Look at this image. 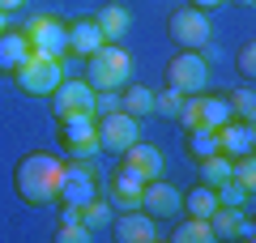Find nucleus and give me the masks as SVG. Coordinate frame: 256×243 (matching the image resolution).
I'll return each instance as SVG.
<instances>
[{"instance_id": "nucleus-5", "label": "nucleus", "mask_w": 256, "mask_h": 243, "mask_svg": "<svg viewBox=\"0 0 256 243\" xmlns=\"http://www.w3.org/2000/svg\"><path fill=\"white\" fill-rule=\"evenodd\" d=\"M166 86L180 94H205V86H210V60H205V52L196 47H184V52H175L171 60H166Z\"/></svg>"}, {"instance_id": "nucleus-24", "label": "nucleus", "mask_w": 256, "mask_h": 243, "mask_svg": "<svg viewBox=\"0 0 256 243\" xmlns=\"http://www.w3.org/2000/svg\"><path fill=\"white\" fill-rule=\"evenodd\" d=\"M230 120H235V111H230L226 94H214V98H205V94H201V124L222 128V124H230Z\"/></svg>"}, {"instance_id": "nucleus-27", "label": "nucleus", "mask_w": 256, "mask_h": 243, "mask_svg": "<svg viewBox=\"0 0 256 243\" xmlns=\"http://www.w3.org/2000/svg\"><path fill=\"white\" fill-rule=\"evenodd\" d=\"M226 98H230V111H235V120H244V124H252V120H256V94H252V86H244V90L226 94Z\"/></svg>"}, {"instance_id": "nucleus-15", "label": "nucleus", "mask_w": 256, "mask_h": 243, "mask_svg": "<svg viewBox=\"0 0 256 243\" xmlns=\"http://www.w3.org/2000/svg\"><path fill=\"white\" fill-rule=\"evenodd\" d=\"M34 56L26 30H0V77H13L22 64Z\"/></svg>"}, {"instance_id": "nucleus-21", "label": "nucleus", "mask_w": 256, "mask_h": 243, "mask_svg": "<svg viewBox=\"0 0 256 243\" xmlns=\"http://www.w3.org/2000/svg\"><path fill=\"white\" fill-rule=\"evenodd\" d=\"M171 239H175V243H214V226H210V218L184 214V222L171 230Z\"/></svg>"}, {"instance_id": "nucleus-18", "label": "nucleus", "mask_w": 256, "mask_h": 243, "mask_svg": "<svg viewBox=\"0 0 256 243\" xmlns=\"http://www.w3.org/2000/svg\"><path fill=\"white\" fill-rule=\"evenodd\" d=\"M102 43H107V38H102V30L94 26V18H90V22H73V26H68V52L82 56V60H86V56H94Z\"/></svg>"}, {"instance_id": "nucleus-37", "label": "nucleus", "mask_w": 256, "mask_h": 243, "mask_svg": "<svg viewBox=\"0 0 256 243\" xmlns=\"http://www.w3.org/2000/svg\"><path fill=\"white\" fill-rule=\"evenodd\" d=\"M235 4H244V9H252V4H256V0H235Z\"/></svg>"}, {"instance_id": "nucleus-2", "label": "nucleus", "mask_w": 256, "mask_h": 243, "mask_svg": "<svg viewBox=\"0 0 256 243\" xmlns=\"http://www.w3.org/2000/svg\"><path fill=\"white\" fill-rule=\"evenodd\" d=\"M94 196H102V166L94 158H73L64 162L60 171V188H56V200L60 205H90Z\"/></svg>"}, {"instance_id": "nucleus-4", "label": "nucleus", "mask_w": 256, "mask_h": 243, "mask_svg": "<svg viewBox=\"0 0 256 243\" xmlns=\"http://www.w3.org/2000/svg\"><path fill=\"white\" fill-rule=\"evenodd\" d=\"M9 81H13V90L26 94V98H52V90L64 81V68H60V60H52V56H30Z\"/></svg>"}, {"instance_id": "nucleus-30", "label": "nucleus", "mask_w": 256, "mask_h": 243, "mask_svg": "<svg viewBox=\"0 0 256 243\" xmlns=\"http://www.w3.org/2000/svg\"><path fill=\"white\" fill-rule=\"evenodd\" d=\"M180 128L188 132V128H196L201 124V94H184V102H180Z\"/></svg>"}, {"instance_id": "nucleus-29", "label": "nucleus", "mask_w": 256, "mask_h": 243, "mask_svg": "<svg viewBox=\"0 0 256 243\" xmlns=\"http://www.w3.org/2000/svg\"><path fill=\"white\" fill-rule=\"evenodd\" d=\"M214 192H218V205H239V209H244L248 200H252V192H248L244 184H235V180L218 184V188H214Z\"/></svg>"}, {"instance_id": "nucleus-3", "label": "nucleus", "mask_w": 256, "mask_h": 243, "mask_svg": "<svg viewBox=\"0 0 256 243\" xmlns=\"http://www.w3.org/2000/svg\"><path fill=\"white\" fill-rule=\"evenodd\" d=\"M86 81H90V90H124L128 81H132V60L120 43H102L94 56H86Z\"/></svg>"}, {"instance_id": "nucleus-22", "label": "nucleus", "mask_w": 256, "mask_h": 243, "mask_svg": "<svg viewBox=\"0 0 256 243\" xmlns=\"http://www.w3.org/2000/svg\"><path fill=\"white\" fill-rule=\"evenodd\" d=\"M94 26L102 30V38H107V43H120V38H124V30H128V9H120V4H107V9H98Z\"/></svg>"}, {"instance_id": "nucleus-35", "label": "nucleus", "mask_w": 256, "mask_h": 243, "mask_svg": "<svg viewBox=\"0 0 256 243\" xmlns=\"http://www.w3.org/2000/svg\"><path fill=\"white\" fill-rule=\"evenodd\" d=\"M13 9H22V0H0V13H13Z\"/></svg>"}, {"instance_id": "nucleus-6", "label": "nucleus", "mask_w": 256, "mask_h": 243, "mask_svg": "<svg viewBox=\"0 0 256 243\" xmlns=\"http://www.w3.org/2000/svg\"><path fill=\"white\" fill-rule=\"evenodd\" d=\"M56 136H60V150L68 158H94L98 154V128H94L90 111L86 116H64L60 128H56Z\"/></svg>"}, {"instance_id": "nucleus-23", "label": "nucleus", "mask_w": 256, "mask_h": 243, "mask_svg": "<svg viewBox=\"0 0 256 243\" xmlns=\"http://www.w3.org/2000/svg\"><path fill=\"white\" fill-rule=\"evenodd\" d=\"M214 209H218V192H214L210 184H196V188L184 192V214H192V218H210Z\"/></svg>"}, {"instance_id": "nucleus-34", "label": "nucleus", "mask_w": 256, "mask_h": 243, "mask_svg": "<svg viewBox=\"0 0 256 243\" xmlns=\"http://www.w3.org/2000/svg\"><path fill=\"white\" fill-rule=\"evenodd\" d=\"M222 0H192V9H201V13H210V9H218Z\"/></svg>"}, {"instance_id": "nucleus-19", "label": "nucleus", "mask_w": 256, "mask_h": 243, "mask_svg": "<svg viewBox=\"0 0 256 243\" xmlns=\"http://www.w3.org/2000/svg\"><path fill=\"white\" fill-rule=\"evenodd\" d=\"M120 111H128L132 120L154 116V90H150V86H137V81H128L124 90H120Z\"/></svg>"}, {"instance_id": "nucleus-10", "label": "nucleus", "mask_w": 256, "mask_h": 243, "mask_svg": "<svg viewBox=\"0 0 256 243\" xmlns=\"http://www.w3.org/2000/svg\"><path fill=\"white\" fill-rule=\"evenodd\" d=\"M52 111H56V120H64V116H86L90 111L94 116V90H90V81L86 77H64L60 86L52 90Z\"/></svg>"}, {"instance_id": "nucleus-26", "label": "nucleus", "mask_w": 256, "mask_h": 243, "mask_svg": "<svg viewBox=\"0 0 256 243\" xmlns=\"http://www.w3.org/2000/svg\"><path fill=\"white\" fill-rule=\"evenodd\" d=\"M82 222L90 226V230H102V226H111V205H107V196H94L90 205H82Z\"/></svg>"}, {"instance_id": "nucleus-20", "label": "nucleus", "mask_w": 256, "mask_h": 243, "mask_svg": "<svg viewBox=\"0 0 256 243\" xmlns=\"http://www.w3.org/2000/svg\"><path fill=\"white\" fill-rule=\"evenodd\" d=\"M188 154H192L196 162H205V158H214V154H222V145H218V128H210V124L188 128Z\"/></svg>"}, {"instance_id": "nucleus-12", "label": "nucleus", "mask_w": 256, "mask_h": 243, "mask_svg": "<svg viewBox=\"0 0 256 243\" xmlns=\"http://www.w3.org/2000/svg\"><path fill=\"white\" fill-rule=\"evenodd\" d=\"M111 234H116L120 243H154L158 239V222L146 214V209H120L116 218H111Z\"/></svg>"}, {"instance_id": "nucleus-8", "label": "nucleus", "mask_w": 256, "mask_h": 243, "mask_svg": "<svg viewBox=\"0 0 256 243\" xmlns=\"http://www.w3.org/2000/svg\"><path fill=\"white\" fill-rule=\"evenodd\" d=\"M166 34H171V43L175 47H192V52H196V47H210V18H205L201 9H175L171 18H166Z\"/></svg>"}, {"instance_id": "nucleus-7", "label": "nucleus", "mask_w": 256, "mask_h": 243, "mask_svg": "<svg viewBox=\"0 0 256 243\" xmlns=\"http://www.w3.org/2000/svg\"><path fill=\"white\" fill-rule=\"evenodd\" d=\"M26 38H30V47H34V56H52V60H64V56H68V26H64L60 18H52V13L30 18Z\"/></svg>"}, {"instance_id": "nucleus-17", "label": "nucleus", "mask_w": 256, "mask_h": 243, "mask_svg": "<svg viewBox=\"0 0 256 243\" xmlns=\"http://www.w3.org/2000/svg\"><path fill=\"white\" fill-rule=\"evenodd\" d=\"M218 145H222L226 158H244V154L256 150V128L244 124V120H230V124L218 128Z\"/></svg>"}, {"instance_id": "nucleus-16", "label": "nucleus", "mask_w": 256, "mask_h": 243, "mask_svg": "<svg viewBox=\"0 0 256 243\" xmlns=\"http://www.w3.org/2000/svg\"><path fill=\"white\" fill-rule=\"evenodd\" d=\"M120 162H124L128 171H137L141 180H158V175H162V154H158V145L141 141V136L120 154Z\"/></svg>"}, {"instance_id": "nucleus-9", "label": "nucleus", "mask_w": 256, "mask_h": 243, "mask_svg": "<svg viewBox=\"0 0 256 243\" xmlns=\"http://www.w3.org/2000/svg\"><path fill=\"white\" fill-rule=\"evenodd\" d=\"M94 128H98V150L124 154L128 145L141 136V124L128 111H107V116H94Z\"/></svg>"}, {"instance_id": "nucleus-1", "label": "nucleus", "mask_w": 256, "mask_h": 243, "mask_svg": "<svg viewBox=\"0 0 256 243\" xmlns=\"http://www.w3.org/2000/svg\"><path fill=\"white\" fill-rule=\"evenodd\" d=\"M60 171H64V162L52 158V154H26V158H18V166H13V192H18L26 205L43 209V205L56 200Z\"/></svg>"}, {"instance_id": "nucleus-13", "label": "nucleus", "mask_w": 256, "mask_h": 243, "mask_svg": "<svg viewBox=\"0 0 256 243\" xmlns=\"http://www.w3.org/2000/svg\"><path fill=\"white\" fill-rule=\"evenodd\" d=\"M141 188H146V180L120 162V171L111 175V184L102 188V196H107L111 209H137V205H141Z\"/></svg>"}, {"instance_id": "nucleus-31", "label": "nucleus", "mask_w": 256, "mask_h": 243, "mask_svg": "<svg viewBox=\"0 0 256 243\" xmlns=\"http://www.w3.org/2000/svg\"><path fill=\"white\" fill-rule=\"evenodd\" d=\"M90 226H86V222H60V230H56V239H60V243H86V239H90Z\"/></svg>"}, {"instance_id": "nucleus-28", "label": "nucleus", "mask_w": 256, "mask_h": 243, "mask_svg": "<svg viewBox=\"0 0 256 243\" xmlns=\"http://www.w3.org/2000/svg\"><path fill=\"white\" fill-rule=\"evenodd\" d=\"M180 102H184V94L166 86V90H158V94H154V116H162V120H175V116H180Z\"/></svg>"}, {"instance_id": "nucleus-14", "label": "nucleus", "mask_w": 256, "mask_h": 243, "mask_svg": "<svg viewBox=\"0 0 256 243\" xmlns=\"http://www.w3.org/2000/svg\"><path fill=\"white\" fill-rule=\"evenodd\" d=\"M210 226H214V239H248V243L256 239L252 218H248L239 205H218L210 214Z\"/></svg>"}, {"instance_id": "nucleus-11", "label": "nucleus", "mask_w": 256, "mask_h": 243, "mask_svg": "<svg viewBox=\"0 0 256 243\" xmlns=\"http://www.w3.org/2000/svg\"><path fill=\"white\" fill-rule=\"evenodd\" d=\"M141 209H146L154 222H162V218H180L184 192L175 188V184H162V175H158V180H146V188H141Z\"/></svg>"}, {"instance_id": "nucleus-32", "label": "nucleus", "mask_w": 256, "mask_h": 243, "mask_svg": "<svg viewBox=\"0 0 256 243\" xmlns=\"http://www.w3.org/2000/svg\"><path fill=\"white\" fill-rule=\"evenodd\" d=\"M120 111V90H94V116Z\"/></svg>"}, {"instance_id": "nucleus-36", "label": "nucleus", "mask_w": 256, "mask_h": 243, "mask_svg": "<svg viewBox=\"0 0 256 243\" xmlns=\"http://www.w3.org/2000/svg\"><path fill=\"white\" fill-rule=\"evenodd\" d=\"M0 30H9V13H0Z\"/></svg>"}, {"instance_id": "nucleus-25", "label": "nucleus", "mask_w": 256, "mask_h": 243, "mask_svg": "<svg viewBox=\"0 0 256 243\" xmlns=\"http://www.w3.org/2000/svg\"><path fill=\"white\" fill-rule=\"evenodd\" d=\"M230 180V158L226 154H214V158L201 162V184H210V188H218V184Z\"/></svg>"}, {"instance_id": "nucleus-33", "label": "nucleus", "mask_w": 256, "mask_h": 243, "mask_svg": "<svg viewBox=\"0 0 256 243\" xmlns=\"http://www.w3.org/2000/svg\"><path fill=\"white\" fill-rule=\"evenodd\" d=\"M239 72H244V81H252L256 77V43H244V47H239Z\"/></svg>"}]
</instances>
